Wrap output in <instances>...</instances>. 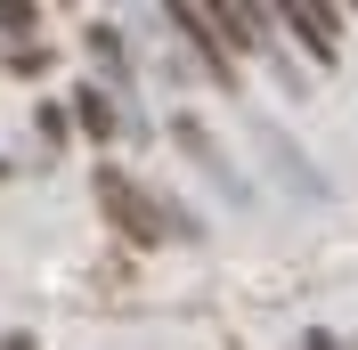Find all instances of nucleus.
<instances>
[{"label": "nucleus", "instance_id": "5", "mask_svg": "<svg viewBox=\"0 0 358 350\" xmlns=\"http://www.w3.org/2000/svg\"><path fill=\"white\" fill-rule=\"evenodd\" d=\"M268 8H236V0H228V8H212V33H220L228 41V57H236V49H268Z\"/></svg>", "mask_w": 358, "mask_h": 350}, {"label": "nucleus", "instance_id": "11", "mask_svg": "<svg viewBox=\"0 0 358 350\" xmlns=\"http://www.w3.org/2000/svg\"><path fill=\"white\" fill-rule=\"evenodd\" d=\"M41 139H49V147H66V139H73V114H66V106H41Z\"/></svg>", "mask_w": 358, "mask_h": 350}, {"label": "nucleus", "instance_id": "10", "mask_svg": "<svg viewBox=\"0 0 358 350\" xmlns=\"http://www.w3.org/2000/svg\"><path fill=\"white\" fill-rule=\"evenodd\" d=\"M8 66H17V74H49V49H41V41H17V49H8Z\"/></svg>", "mask_w": 358, "mask_h": 350}, {"label": "nucleus", "instance_id": "1", "mask_svg": "<svg viewBox=\"0 0 358 350\" xmlns=\"http://www.w3.org/2000/svg\"><path fill=\"white\" fill-rule=\"evenodd\" d=\"M90 188H98V212H106V228L122 244H163V196H147L122 163H98Z\"/></svg>", "mask_w": 358, "mask_h": 350}, {"label": "nucleus", "instance_id": "6", "mask_svg": "<svg viewBox=\"0 0 358 350\" xmlns=\"http://www.w3.org/2000/svg\"><path fill=\"white\" fill-rule=\"evenodd\" d=\"M73 122H82V131L98 139V147H106V139L122 131V114H114V90H98V82H82V90H73Z\"/></svg>", "mask_w": 358, "mask_h": 350}, {"label": "nucleus", "instance_id": "2", "mask_svg": "<svg viewBox=\"0 0 358 350\" xmlns=\"http://www.w3.org/2000/svg\"><path fill=\"white\" fill-rule=\"evenodd\" d=\"M163 17H171L179 33H187V49L203 57V74H212V82H220L228 98H236V57H228V41L212 33V8H187V0H179V8H163Z\"/></svg>", "mask_w": 358, "mask_h": 350}, {"label": "nucleus", "instance_id": "13", "mask_svg": "<svg viewBox=\"0 0 358 350\" xmlns=\"http://www.w3.org/2000/svg\"><path fill=\"white\" fill-rule=\"evenodd\" d=\"M0 350H41V342H33V334H0Z\"/></svg>", "mask_w": 358, "mask_h": 350}, {"label": "nucleus", "instance_id": "8", "mask_svg": "<svg viewBox=\"0 0 358 350\" xmlns=\"http://www.w3.org/2000/svg\"><path fill=\"white\" fill-rule=\"evenodd\" d=\"M82 49L114 74V82H122V66H131V57H122V33H114V24H90V33H82Z\"/></svg>", "mask_w": 358, "mask_h": 350}, {"label": "nucleus", "instance_id": "9", "mask_svg": "<svg viewBox=\"0 0 358 350\" xmlns=\"http://www.w3.org/2000/svg\"><path fill=\"white\" fill-rule=\"evenodd\" d=\"M33 24H41L33 0H0V33H33Z\"/></svg>", "mask_w": 358, "mask_h": 350}, {"label": "nucleus", "instance_id": "12", "mask_svg": "<svg viewBox=\"0 0 358 350\" xmlns=\"http://www.w3.org/2000/svg\"><path fill=\"white\" fill-rule=\"evenodd\" d=\"M301 350H350V342H342V334H326V326H317V334H310V342H301Z\"/></svg>", "mask_w": 358, "mask_h": 350}, {"label": "nucleus", "instance_id": "3", "mask_svg": "<svg viewBox=\"0 0 358 350\" xmlns=\"http://www.w3.org/2000/svg\"><path fill=\"white\" fill-rule=\"evenodd\" d=\"M268 24H285L293 41L317 57V66H334V57H342V33H334L342 17H334V8H310V0H293V8H268Z\"/></svg>", "mask_w": 358, "mask_h": 350}, {"label": "nucleus", "instance_id": "4", "mask_svg": "<svg viewBox=\"0 0 358 350\" xmlns=\"http://www.w3.org/2000/svg\"><path fill=\"white\" fill-rule=\"evenodd\" d=\"M171 139H179V147H187V155H196V163H203V172H212V179H220V188H228V196H245V179H236V172H228V155H220V139H212V131H203V122H196V114H171Z\"/></svg>", "mask_w": 358, "mask_h": 350}, {"label": "nucleus", "instance_id": "7", "mask_svg": "<svg viewBox=\"0 0 358 350\" xmlns=\"http://www.w3.org/2000/svg\"><path fill=\"white\" fill-rule=\"evenodd\" d=\"M261 147H268V155H277V172H285V179H293V188H301V196H317V172H301V147H285V139L268 131V122H261Z\"/></svg>", "mask_w": 358, "mask_h": 350}]
</instances>
